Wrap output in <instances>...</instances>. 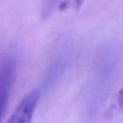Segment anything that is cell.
I'll use <instances>...</instances> for the list:
<instances>
[{
	"instance_id": "obj_1",
	"label": "cell",
	"mask_w": 123,
	"mask_h": 123,
	"mask_svg": "<svg viewBox=\"0 0 123 123\" xmlns=\"http://www.w3.org/2000/svg\"><path fill=\"white\" fill-rule=\"evenodd\" d=\"M16 62L14 56H6L0 64V123L5 114L9 94L14 82Z\"/></svg>"
},
{
	"instance_id": "obj_3",
	"label": "cell",
	"mask_w": 123,
	"mask_h": 123,
	"mask_svg": "<svg viewBox=\"0 0 123 123\" xmlns=\"http://www.w3.org/2000/svg\"><path fill=\"white\" fill-rule=\"evenodd\" d=\"M59 0H46V3L45 4V9H44V13L43 14H46V16L49 15V14L51 12V10L54 8L55 4H56V3Z\"/></svg>"
},
{
	"instance_id": "obj_2",
	"label": "cell",
	"mask_w": 123,
	"mask_h": 123,
	"mask_svg": "<svg viewBox=\"0 0 123 123\" xmlns=\"http://www.w3.org/2000/svg\"><path fill=\"white\" fill-rule=\"evenodd\" d=\"M40 96V90H33L25 95L16 106L7 123H31Z\"/></svg>"
},
{
	"instance_id": "obj_4",
	"label": "cell",
	"mask_w": 123,
	"mask_h": 123,
	"mask_svg": "<svg viewBox=\"0 0 123 123\" xmlns=\"http://www.w3.org/2000/svg\"><path fill=\"white\" fill-rule=\"evenodd\" d=\"M83 0H76V4H77V7H79L82 4Z\"/></svg>"
}]
</instances>
